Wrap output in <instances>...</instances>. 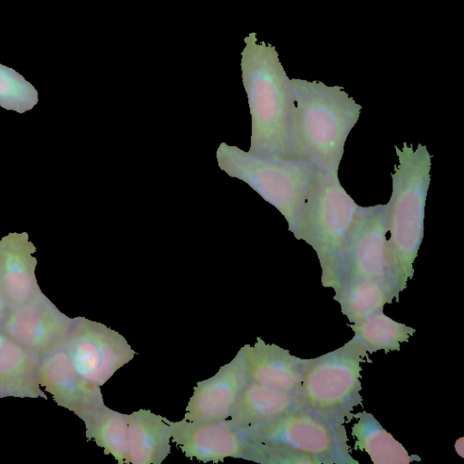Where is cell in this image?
Instances as JSON below:
<instances>
[{
    "instance_id": "obj_1",
    "label": "cell",
    "mask_w": 464,
    "mask_h": 464,
    "mask_svg": "<svg viewBox=\"0 0 464 464\" xmlns=\"http://www.w3.org/2000/svg\"><path fill=\"white\" fill-rule=\"evenodd\" d=\"M241 72L251 115L248 152L269 158L300 159L294 127L291 79L276 48L257 42L256 33L245 37Z\"/></svg>"
},
{
    "instance_id": "obj_2",
    "label": "cell",
    "mask_w": 464,
    "mask_h": 464,
    "mask_svg": "<svg viewBox=\"0 0 464 464\" xmlns=\"http://www.w3.org/2000/svg\"><path fill=\"white\" fill-rule=\"evenodd\" d=\"M398 163L392 173L387 206L390 237L386 259L398 290L402 292L414 275L413 264L424 236L425 204L430 182L431 155L425 145L414 149L394 146Z\"/></svg>"
},
{
    "instance_id": "obj_3",
    "label": "cell",
    "mask_w": 464,
    "mask_h": 464,
    "mask_svg": "<svg viewBox=\"0 0 464 464\" xmlns=\"http://www.w3.org/2000/svg\"><path fill=\"white\" fill-rule=\"evenodd\" d=\"M294 127L300 159L321 169L338 170L346 139L359 120L362 106L340 86L291 79Z\"/></svg>"
},
{
    "instance_id": "obj_4",
    "label": "cell",
    "mask_w": 464,
    "mask_h": 464,
    "mask_svg": "<svg viewBox=\"0 0 464 464\" xmlns=\"http://www.w3.org/2000/svg\"><path fill=\"white\" fill-rule=\"evenodd\" d=\"M216 157L221 170L246 183L275 207L298 239L302 211L317 172L316 164L310 159L258 156L226 142L219 144Z\"/></svg>"
},
{
    "instance_id": "obj_5",
    "label": "cell",
    "mask_w": 464,
    "mask_h": 464,
    "mask_svg": "<svg viewBox=\"0 0 464 464\" xmlns=\"http://www.w3.org/2000/svg\"><path fill=\"white\" fill-rule=\"evenodd\" d=\"M359 205L342 186L338 170L317 169L305 198L298 240L315 251L324 287L336 285L348 236Z\"/></svg>"
},
{
    "instance_id": "obj_6",
    "label": "cell",
    "mask_w": 464,
    "mask_h": 464,
    "mask_svg": "<svg viewBox=\"0 0 464 464\" xmlns=\"http://www.w3.org/2000/svg\"><path fill=\"white\" fill-rule=\"evenodd\" d=\"M368 357L362 345L351 339L340 348L311 359L295 392L300 407L344 423L362 405V362Z\"/></svg>"
},
{
    "instance_id": "obj_7",
    "label": "cell",
    "mask_w": 464,
    "mask_h": 464,
    "mask_svg": "<svg viewBox=\"0 0 464 464\" xmlns=\"http://www.w3.org/2000/svg\"><path fill=\"white\" fill-rule=\"evenodd\" d=\"M250 440L314 456L324 464H359L348 445L343 423L298 408L242 430Z\"/></svg>"
},
{
    "instance_id": "obj_8",
    "label": "cell",
    "mask_w": 464,
    "mask_h": 464,
    "mask_svg": "<svg viewBox=\"0 0 464 464\" xmlns=\"http://www.w3.org/2000/svg\"><path fill=\"white\" fill-rule=\"evenodd\" d=\"M62 348L75 370L100 387L137 354L120 333L82 316L73 318Z\"/></svg>"
},
{
    "instance_id": "obj_9",
    "label": "cell",
    "mask_w": 464,
    "mask_h": 464,
    "mask_svg": "<svg viewBox=\"0 0 464 464\" xmlns=\"http://www.w3.org/2000/svg\"><path fill=\"white\" fill-rule=\"evenodd\" d=\"M388 231L386 204L359 206L334 287L348 280L367 278L381 281L400 295L386 259Z\"/></svg>"
},
{
    "instance_id": "obj_10",
    "label": "cell",
    "mask_w": 464,
    "mask_h": 464,
    "mask_svg": "<svg viewBox=\"0 0 464 464\" xmlns=\"http://www.w3.org/2000/svg\"><path fill=\"white\" fill-rule=\"evenodd\" d=\"M73 318L62 313L42 292L9 309L0 331L23 347L43 356L63 345Z\"/></svg>"
},
{
    "instance_id": "obj_11",
    "label": "cell",
    "mask_w": 464,
    "mask_h": 464,
    "mask_svg": "<svg viewBox=\"0 0 464 464\" xmlns=\"http://www.w3.org/2000/svg\"><path fill=\"white\" fill-rule=\"evenodd\" d=\"M37 379L59 406L83 421L105 405L100 386L75 370L62 347L41 356Z\"/></svg>"
},
{
    "instance_id": "obj_12",
    "label": "cell",
    "mask_w": 464,
    "mask_h": 464,
    "mask_svg": "<svg viewBox=\"0 0 464 464\" xmlns=\"http://www.w3.org/2000/svg\"><path fill=\"white\" fill-rule=\"evenodd\" d=\"M171 440L188 459L222 462L227 458L242 459L247 439L229 420L172 421L167 419Z\"/></svg>"
},
{
    "instance_id": "obj_13",
    "label": "cell",
    "mask_w": 464,
    "mask_h": 464,
    "mask_svg": "<svg viewBox=\"0 0 464 464\" xmlns=\"http://www.w3.org/2000/svg\"><path fill=\"white\" fill-rule=\"evenodd\" d=\"M248 382L246 363L240 348L213 376L197 382L183 419L190 421L227 420Z\"/></svg>"
},
{
    "instance_id": "obj_14",
    "label": "cell",
    "mask_w": 464,
    "mask_h": 464,
    "mask_svg": "<svg viewBox=\"0 0 464 464\" xmlns=\"http://www.w3.org/2000/svg\"><path fill=\"white\" fill-rule=\"evenodd\" d=\"M35 251L26 232L9 233L0 239V295L9 309L42 292L35 276Z\"/></svg>"
},
{
    "instance_id": "obj_15",
    "label": "cell",
    "mask_w": 464,
    "mask_h": 464,
    "mask_svg": "<svg viewBox=\"0 0 464 464\" xmlns=\"http://www.w3.org/2000/svg\"><path fill=\"white\" fill-rule=\"evenodd\" d=\"M249 382L275 390L296 392L311 359H303L275 343L256 337L241 347Z\"/></svg>"
},
{
    "instance_id": "obj_16",
    "label": "cell",
    "mask_w": 464,
    "mask_h": 464,
    "mask_svg": "<svg viewBox=\"0 0 464 464\" xmlns=\"http://www.w3.org/2000/svg\"><path fill=\"white\" fill-rule=\"evenodd\" d=\"M41 355L28 350L0 331V399L44 398L37 371Z\"/></svg>"
},
{
    "instance_id": "obj_17",
    "label": "cell",
    "mask_w": 464,
    "mask_h": 464,
    "mask_svg": "<svg viewBox=\"0 0 464 464\" xmlns=\"http://www.w3.org/2000/svg\"><path fill=\"white\" fill-rule=\"evenodd\" d=\"M128 464H160L170 453L167 418L140 409L127 414Z\"/></svg>"
},
{
    "instance_id": "obj_18",
    "label": "cell",
    "mask_w": 464,
    "mask_h": 464,
    "mask_svg": "<svg viewBox=\"0 0 464 464\" xmlns=\"http://www.w3.org/2000/svg\"><path fill=\"white\" fill-rule=\"evenodd\" d=\"M298 408L301 407L296 393L248 382L228 420L236 427L246 430Z\"/></svg>"
},
{
    "instance_id": "obj_19",
    "label": "cell",
    "mask_w": 464,
    "mask_h": 464,
    "mask_svg": "<svg viewBox=\"0 0 464 464\" xmlns=\"http://www.w3.org/2000/svg\"><path fill=\"white\" fill-rule=\"evenodd\" d=\"M334 290V299L340 304L342 314L352 324L383 311L386 304L399 300V295L391 286L374 279L348 280Z\"/></svg>"
},
{
    "instance_id": "obj_20",
    "label": "cell",
    "mask_w": 464,
    "mask_h": 464,
    "mask_svg": "<svg viewBox=\"0 0 464 464\" xmlns=\"http://www.w3.org/2000/svg\"><path fill=\"white\" fill-rule=\"evenodd\" d=\"M353 419L356 420L352 427L354 449L366 452L372 463L409 464L420 460L417 455L409 454L372 413L366 411L353 413Z\"/></svg>"
},
{
    "instance_id": "obj_21",
    "label": "cell",
    "mask_w": 464,
    "mask_h": 464,
    "mask_svg": "<svg viewBox=\"0 0 464 464\" xmlns=\"http://www.w3.org/2000/svg\"><path fill=\"white\" fill-rule=\"evenodd\" d=\"M354 333L353 339L360 343L368 354L378 351H400L401 343L409 342L416 330L397 322L383 311L354 324H349Z\"/></svg>"
},
{
    "instance_id": "obj_22",
    "label": "cell",
    "mask_w": 464,
    "mask_h": 464,
    "mask_svg": "<svg viewBox=\"0 0 464 464\" xmlns=\"http://www.w3.org/2000/svg\"><path fill=\"white\" fill-rule=\"evenodd\" d=\"M86 437L112 456L119 464H128L127 414L106 405L83 421Z\"/></svg>"
},
{
    "instance_id": "obj_23",
    "label": "cell",
    "mask_w": 464,
    "mask_h": 464,
    "mask_svg": "<svg viewBox=\"0 0 464 464\" xmlns=\"http://www.w3.org/2000/svg\"><path fill=\"white\" fill-rule=\"evenodd\" d=\"M38 92L19 72L0 63V106L24 113L38 103Z\"/></svg>"
},
{
    "instance_id": "obj_24",
    "label": "cell",
    "mask_w": 464,
    "mask_h": 464,
    "mask_svg": "<svg viewBox=\"0 0 464 464\" xmlns=\"http://www.w3.org/2000/svg\"><path fill=\"white\" fill-rule=\"evenodd\" d=\"M242 459L262 464H324L314 456L250 440Z\"/></svg>"
},
{
    "instance_id": "obj_25",
    "label": "cell",
    "mask_w": 464,
    "mask_h": 464,
    "mask_svg": "<svg viewBox=\"0 0 464 464\" xmlns=\"http://www.w3.org/2000/svg\"><path fill=\"white\" fill-rule=\"evenodd\" d=\"M8 312H9V307L0 295V325L5 321Z\"/></svg>"
}]
</instances>
